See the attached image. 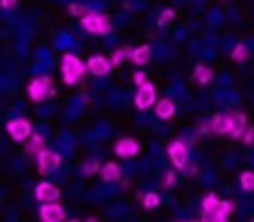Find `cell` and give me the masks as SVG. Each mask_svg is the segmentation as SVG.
Wrapping results in <instances>:
<instances>
[{"instance_id": "cell-1", "label": "cell", "mask_w": 254, "mask_h": 222, "mask_svg": "<svg viewBox=\"0 0 254 222\" xmlns=\"http://www.w3.org/2000/svg\"><path fill=\"white\" fill-rule=\"evenodd\" d=\"M232 203L230 200H220L215 193H207L202 198V218L207 222H215V220H227L232 215Z\"/></svg>"}, {"instance_id": "cell-3", "label": "cell", "mask_w": 254, "mask_h": 222, "mask_svg": "<svg viewBox=\"0 0 254 222\" xmlns=\"http://www.w3.org/2000/svg\"><path fill=\"white\" fill-rule=\"evenodd\" d=\"M27 96H30L32 101H37V104L52 99V96H55L52 76H47V74H42V76H32L30 84H27Z\"/></svg>"}, {"instance_id": "cell-24", "label": "cell", "mask_w": 254, "mask_h": 222, "mask_svg": "<svg viewBox=\"0 0 254 222\" xmlns=\"http://www.w3.org/2000/svg\"><path fill=\"white\" fill-rule=\"evenodd\" d=\"M82 173H84V175H94V173H101V163H99V160H94V158H91V160H86L84 165H82Z\"/></svg>"}, {"instance_id": "cell-9", "label": "cell", "mask_w": 254, "mask_h": 222, "mask_svg": "<svg viewBox=\"0 0 254 222\" xmlns=\"http://www.w3.org/2000/svg\"><path fill=\"white\" fill-rule=\"evenodd\" d=\"M86 67H89V74H94V76H106V74L111 72V57H104V55H91L89 60H86Z\"/></svg>"}, {"instance_id": "cell-31", "label": "cell", "mask_w": 254, "mask_h": 222, "mask_svg": "<svg viewBox=\"0 0 254 222\" xmlns=\"http://www.w3.org/2000/svg\"><path fill=\"white\" fill-rule=\"evenodd\" d=\"M0 7L2 10H12V7H17V0H0Z\"/></svg>"}, {"instance_id": "cell-22", "label": "cell", "mask_w": 254, "mask_h": 222, "mask_svg": "<svg viewBox=\"0 0 254 222\" xmlns=\"http://www.w3.org/2000/svg\"><path fill=\"white\" fill-rule=\"evenodd\" d=\"M141 203H143L146 210H156V208L161 205V195H158V193H146V195L141 198Z\"/></svg>"}, {"instance_id": "cell-32", "label": "cell", "mask_w": 254, "mask_h": 222, "mask_svg": "<svg viewBox=\"0 0 254 222\" xmlns=\"http://www.w3.org/2000/svg\"><path fill=\"white\" fill-rule=\"evenodd\" d=\"M185 170H188L190 175H195V173H197V168H195V165H190V163H188V168H185Z\"/></svg>"}, {"instance_id": "cell-7", "label": "cell", "mask_w": 254, "mask_h": 222, "mask_svg": "<svg viewBox=\"0 0 254 222\" xmlns=\"http://www.w3.org/2000/svg\"><path fill=\"white\" fill-rule=\"evenodd\" d=\"M168 155H170V163H173L175 170H185L188 163H190L188 144H183V141H170L168 144Z\"/></svg>"}, {"instance_id": "cell-18", "label": "cell", "mask_w": 254, "mask_h": 222, "mask_svg": "<svg viewBox=\"0 0 254 222\" xmlns=\"http://www.w3.org/2000/svg\"><path fill=\"white\" fill-rule=\"evenodd\" d=\"M212 67H207V65H197L195 67V72H192V79H195V84H210L212 81Z\"/></svg>"}, {"instance_id": "cell-16", "label": "cell", "mask_w": 254, "mask_h": 222, "mask_svg": "<svg viewBox=\"0 0 254 222\" xmlns=\"http://www.w3.org/2000/svg\"><path fill=\"white\" fill-rule=\"evenodd\" d=\"M151 47L148 45H141V47H133V52H131V62L133 65H138V67H143V65H148L151 62Z\"/></svg>"}, {"instance_id": "cell-33", "label": "cell", "mask_w": 254, "mask_h": 222, "mask_svg": "<svg viewBox=\"0 0 254 222\" xmlns=\"http://www.w3.org/2000/svg\"><path fill=\"white\" fill-rule=\"evenodd\" d=\"M86 222H99V220H96V218H91V220H86Z\"/></svg>"}, {"instance_id": "cell-36", "label": "cell", "mask_w": 254, "mask_h": 222, "mask_svg": "<svg viewBox=\"0 0 254 222\" xmlns=\"http://www.w3.org/2000/svg\"><path fill=\"white\" fill-rule=\"evenodd\" d=\"M215 222H230V220H215Z\"/></svg>"}, {"instance_id": "cell-13", "label": "cell", "mask_w": 254, "mask_h": 222, "mask_svg": "<svg viewBox=\"0 0 254 222\" xmlns=\"http://www.w3.org/2000/svg\"><path fill=\"white\" fill-rule=\"evenodd\" d=\"M114 150H116V155H121V158H136L138 155V150H141V144L136 141V139H119L116 141V146H114Z\"/></svg>"}, {"instance_id": "cell-17", "label": "cell", "mask_w": 254, "mask_h": 222, "mask_svg": "<svg viewBox=\"0 0 254 222\" xmlns=\"http://www.w3.org/2000/svg\"><path fill=\"white\" fill-rule=\"evenodd\" d=\"M99 175H101L106 183H119V180H121V168H119V163H104Z\"/></svg>"}, {"instance_id": "cell-4", "label": "cell", "mask_w": 254, "mask_h": 222, "mask_svg": "<svg viewBox=\"0 0 254 222\" xmlns=\"http://www.w3.org/2000/svg\"><path fill=\"white\" fill-rule=\"evenodd\" d=\"M82 27H84V32H89V35H109L111 32V20L104 12L89 10L84 17H82Z\"/></svg>"}, {"instance_id": "cell-12", "label": "cell", "mask_w": 254, "mask_h": 222, "mask_svg": "<svg viewBox=\"0 0 254 222\" xmlns=\"http://www.w3.org/2000/svg\"><path fill=\"white\" fill-rule=\"evenodd\" d=\"M210 129L215 136H230L232 131V114H215L210 119Z\"/></svg>"}, {"instance_id": "cell-8", "label": "cell", "mask_w": 254, "mask_h": 222, "mask_svg": "<svg viewBox=\"0 0 254 222\" xmlns=\"http://www.w3.org/2000/svg\"><path fill=\"white\" fill-rule=\"evenodd\" d=\"M60 165H62V155H60L57 150H50V148H45V150L37 155V170H40L42 175H50V173H55Z\"/></svg>"}, {"instance_id": "cell-26", "label": "cell", "mask_w": 254, "mask_h": 222, "mask_svg": "<svg viewBox=\"0 0 254 222\" xmlns=\"http://www.w3.org/2000/svg\"><path fill=\"white\" fill-rule=\"evenodd\" d=\"M175 17V10L173 7H166V10H161V15H158V25H166Z\"/></svg>"}, {"instance_id": "cell-34", "label": "cell", "mask_w": 254, "mask_h": 222, "mask_svg": "<svg viewBox=\"0 0 254 222\" xmlns=\"http://www.w3.org/2000/svg\"><path fill=\"white\" fill-rule=\"evenodd\" d=\"M195 222H207V220H205V218H202V220H195Z\"/></svg>"}, {"instance_id": "cell-30", "label": "cell", "mask_w": 254, "mask_h": 222, "mask_svg": "<svg viewBox=\"0 0 254 222\" xmlns=\"http://www.w3.org/2000/svg\"><path fill=\"white\" fill-rule=\"evenodd\" d=\"M207 134H212V129H210V121L197 126V136H207Z\"/></svg>"}, {"instance_id": "cell-37", "label": "cell", "mask_w": 254, "mask_h": 222, "mask_svg": "<svg viewBox=\"0 0 254 222\" xmlns=\"http://www.w3.org/2000/svg\"><path fill=\"white\" fill-rule=\"evenodd\" d=\"M252 222H254V220H252Z\"/></svg>"}, {"instance_id": "cell-19", "label": "cell", "mask_w": 254, "mask_h": 222, "mask_svg": "<svg viewBox=\"0 0 254 222\" xmlns=\"http://www.w3.org/2000/svg\"><path fill=\"white\" fill-rule=\"evenodd\" d=\"M42 150H45V136H40V134H32V136L27 139V153H30L32 158H37Z\"/></svg>"}, {"instance_id": "cell-27", "label": "cell", "mask_w": 254, "mask_h": 222, "mask_svg": "<svg viewBox=\"0 0 254 222\" xmlns=\"http://www.w3.org/2000/svg\"><path fill=\"white\" fill-rule=\"evenodd\" d=\"M175 170H168V173H163V188H173L175 185Z\"/></svg>"}, {"instance_id": "cell-11", "label": "cell", "mask_w": 254, "mask_h": 222, "mask_svg": "<svg viewBox=\"0 0 254 222\" xmlns=\"http://www.w3.org/2000/svg\"><path fill=\"white\" fill-rule=\"evenodd\" d=\"M40 222H64V208L55 203H42L40 208Z\"/></svg>"}, {"instance_id": "cell-5", "label": "cell", "mask_w": 254, "mask_h": 222, "mask_svg": "<svg viewBox=\"0 0 254 222\" xmlns=\"http://www.w3.org/2000/svg\"><path fill=\"white\" fill-rule=\"evenodd\" d=\"M156 101H158V91H156V84L146 81V84L136 86V96H133V104H136V109L146 111V109L156 106Z\"/></svg>"}, {"instance_id": "cell-23", "label": "cell", "mask_w": 254, "mask_h": 222, "mask_svg": "<svg viewBox=\"0 0 254 222\" xmlns=\"http://www.w3.org/2000/svg\"><path fill=\"white\" fill-rule=\"evenodd\" d=\"M240 185H242V190L254 193V173L252 170H247V173H242V175H240Z\"/></svg>"}, {"instance_id": "cell-25", "label": "cell", "mask_w": 254, "mask_h": 222, "mask_svg": "<svg viewBox=\"0 0 254 222\" xmlns=\"http://www.w3.org/2000/svg\"><path fill=\"white\" fill-rule=\"evenodd\" d=\"M86 12H89V10H86L82 2H72V5H69V15H72V17H79V20H82Z\"/></svg>"}, {"instance_id": "cell-28", "label": "cell", "mask_w": 254, "mask_h": 222, "mask_svg": "<svg viewBox=\"0 0 254 222\" xmlns=\"http://www.w3.org/2000/svg\"><path fill=\"white\" fill-rule=\"evenodd\" d=\"M242 141H245L247 146H252V144H254V126H247V131H245Z\"/></svg>"}, {"instance_id": "cell-14", "label": "cell", "mask_w": 254, "mask_h": 222, "mask_svg": "<svg viewBox=\"0 0 254 222\" xmlns=\"http://www.w3.org/2000/svg\"><path fill=\"white\" fill-rule=\"evenodd\" d=\"M156 116H158V119H163V121L173 119V116H175V101L168 99V96L158 99V101H156Z\"/></svg>"}, {"instance_id": "cell-2", "label": "cell", "mask_w": 254, "mask_h": 222, "mask_svg": "<svg viewBox=\"0 0 254 222\" xmlns=\"http://www.w3.org/2000/svg\"><path fill=\"white\" fill-rule=\"evenodd\" d=\"M60 70H62V79H64V84H77L86 72H89V67L84 65V60L82 57H77V55H72V52H67L64 57H62V62H60Z\"/></svg>"}, {"instance_id": "cell-20", "label": "cell", "mask_w": 254, "mask_h": 222, "mask_svg": "<svg viewBox=\"0 0 254 222\" xmlns=\"http://www.w3.org/2000/svg\"><path fill=\"white\" fill-rule=\"evenodd\" d=\"M131 52H133V47H119V50L111 55V65H114V67L124 65L126 60H131Z\"/></svg>"}, {"instance_id": "cell-15", "label": "cell", "mask_w": 254, "mask_h": 222, "mask_svg": "<svg viewBox=\"0 0 254 222\" xmlns=\"http://www.w3.org/2000/svg\"><path fill=\"white\" fill-rule=\"evenodd\" d=\"M247 126H250V124H247V116H245V114H240V111L232 114V131H230V136H232V139H242L245 131H247Z\"/></svg>"}, {"instance_id": "cell-6", "label": "cell", "mask_w": 254, "mask_h": 222, "mask_svg": "<svg viewBox=\"0 0 254 222\" xmlns=\"http://www.w3.org/2000/svg\"><path fill=\"white\" fill-rule=\"evenodd\" d=\"M32 134H35V131H32V124H30L27 119L17 116V119H10V121H7V136H10L12 141L27 144V139H30Z\"/></svg>"}, {"instance_id": "cell-29", "label": "cell", "mask_w": 254, "mask_h": 222, "mask_svg": "<svg viewBox=\"0 0 254 222\" xmlns=\"http://www.w3.org/2000/svg\"><path fill=\"white\" fill-rule=\"evenodd\" d=\"M146 81H148V79H146V72H136L133 74V84H136V86H141V84H146Z\"/></svg>"}, {"instance_id": "cell-21", "label": "cell", "mask_w": 254, "mask_h": 222, "mask_svg": "<svg viewBox=\"0 0 254 222\" xmlns=\"http://www.w3.org/2000/svg\"><path fill=\"white\" fill-rule=\"evenodd\" d=\"M247 57H250L247 45H245V42H237V45L232 47V60H235V62H245Z\"/></svg>"}, {"instance_id": "cell-10", "label": "cell", "mask_w": 254, "mask_h": 222, "mask_svg": "<svg viewBox=\"0 0 254 222\" xmlns=\"http://www.w3.org/2000/svg\"><path fill=\"white\" fill-rule=\"evenodd\" d=\"M60 188L55 185V183H47V180H42V183H37L35 185V198L40 200V203H55V200H60Z\"/></svg>"}, {"instance_id": "cell-35", "label": "cell", "mask_w": 254, "mask_h": 222, "mask_svg": "<svg viewBox=\"0 0 254 222\" xmlns=\"http://www.w3.org/2000/svg\"><path fill=\"white\" fill-rule=\"evenodd\" d=\"M64 222H79V220H64Z\"/></svg>"}]
</instances>
